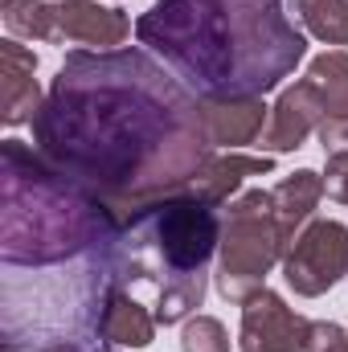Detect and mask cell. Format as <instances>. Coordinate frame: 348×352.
I'll list each match as a JSON object with an SVG mask.
<instances>
[{
    "label": "cell",
    "instance_id": "obj_19",
    "mask_svg": "<svg viewBox=\"0 0 348 352\" xmlns=\"http://www.w3.org/2000/svg\"><path fill=\"white\" fill-rule=\"evenodd\" d=\"M303 352H348V332L340 324H332V320H312Z\"/></svg>",
    "mask_w": 348,
    "mask_h": 352
},
{
    "label": "cell",
    "instance_id": "obj_15",
    "mask_svg": "<svg viewBox=\"0 0 348 352\" xmlns=\"http://www.w3.org/2000/svg\"><path fill=\"white\" fill-rule=\"evenodd\" d=\"M307 78L320 94L328 115H348V54L345 50H328L320 58H312Z\"/></svg>",
    "mask_w": 348,
    "mask_h": 352
},
{
    "label": "cell",
    "instance_id": "obj_10",
    "mask_svg": "<svg viewBox=\"0 0 348 352\" xmlns=\"http://www.w3.org/2000/svg\"><path fill=\"white\" fill-rule=\"evenodd\" d=\"M58 37L94 50H123V41L131 37V16L115 4L58 0Z\"/></svg>",
    "mask_w": 348,
    "mask_h": 352
},
{
    "label": "cell",
    "instance_id": "obj_8",
    "mask_svg": "<svg viewBox=\"0 0 348 352\" xmlns=\"http://www.w3.org/2000/svg\"><path fill=\"white\" fill-rule=\"evenodd\" d=\"M324 119H328V111H324L320 94H316V87H312V78L303 74L295 87L283 90L279 102L270 107V123H266V131H262V140H259L262 156L303 148V140H307Z\"/></svg>",
    "mask_w": 348,
    "mask_h": 352
},
{
    "label": "cell",
    "instance_id": "obj_13",
    "mask_svg": "<svg viewBox=\"0 0 348 352\" xmlns=\"http://www.w3.org/2000/svg\"><path fill=\"white\" fill-rule=\"evenodd\" d=\"M98 336L123 349H148L156 340V311H148L131 291L111 287L98 307Z\"/></svg>",
    "mask_w": 348,
    "mask_h": 352
},
{
    "label": "cell",
    "instance_id": "obj_1",
    "mask_svg": "<svg viewBox=\"0 0 348 352\" xmlns=\"http://www.w3.org/2000/svg\"><path fill=\"white\" fill-rule=\"evenodd\" d=\"M33 148L123 217L188 188L213 156L201 98L135 45L66 54L33 119Z\"/></svg>",
    "mask_w": 348,
    "mask_h": 352
},
{
    "label": "cell",
    "instance_id": "obj_17",
    "mask_svg": "<svg viewBox=\"0 0 348 352\" xmlns=\"http://www.w3.org/2000/svg\"><path fill=\"white\" fill-rule=\"evenodd\" d=\"M8 37H29V41H62L58 37V4L45 0H21L17 8L4 12Z\"/></svg>",
    "mask_w": 348,
    "mask_h": 352
},
{
    "label": "cell",
    "instance_id": "obj_7",
    "mask_svg": "<svg viewBox=\"0 0 348 352\" xmlns=\"http://www.w3.org/2000/svg\"><path fill=\"white\" fill-rule=\"evenodd\" d=\"M307 328H312V320L295 316L283 303V295L262 287L242 303L238 349L242 352H303L307 349Z\"/></svg>",
    "mask_w": 348,
    "mask_h": 352
},
{
    "label": "cell",
    "instance_id": "obj_6",
    "mask_svg": "<svg viewBox=\"0 0 348 352\" xmlns=\"http://www.w3.org/2000/svg\"><path fill=\"white\" fill-rule=\"evenodd\" d=\"M348 270V226L340 221H307L303 234L295 238V246L283 258V278L295 295L316 299L324 291H332Z\"/></svg>",
    "mask_w": 348,
    "mask_h": 352
},
{
    "label": "cell",
    "instance_id": "obj_16",
    "mask_svg": "<svg viewBox=\"0 0 348 352\" xmlns=\"http://www.w3.org/2000/svg\"><path fill=\"white\" fill-rule=\"evenodd\" d=\"M303 29L324 45H348V0H295Z\"/></svg>",
    "mask_w": 348,
    "mask_h": 352
},
{
    "label": "cell",
    "instance_id": "obj_20",
    "mask_svg": "<svg viewBox=\"0 0 348 352\" xmlns=\"http://www.w3.org/2000/svg\"><path fill=\"white\" fill-rule=\"evenodd\" d=\"M324 192H328L332 201L348 205V152L328 156V168H324Z\"/></svg>",
    "mask_w": 348,
    "mask_h": 352
},
{
    "label": "cell",
    "instance_id": "obj_3",
    "mask_svg": "<svg viewBox=\"0 0 348 352\" xmlns=\"http://www.w3.org/2000/svg\"><path fill=\"white\" fill-rule=\"evenodd\" d=\"M221 246V217L213 205L188 188L135 205L111 242L94 254L102 295L111 287L152 283L156 287V324L188 320L205 299V266Z\"/></svg>",
    "mask_w": 348,
    "mask_h": 352
},
{
    "label": "cell",
    "instance_id": "obj_21",
    "mask_svg": "<svg viewBox=\"0 0 348 352\" xmlns=\"http://www.w3.org/2000/svg\"><path fill=\"white\" fill-rule=\"evenodd\" d=\"M320 144H324V156H336V152H348V115H328L320 127H316Z\"/></svg>",
    "mask_w": 348,
    "mask_h": 352
},
{
    "label": "cell",
    "instance_id": "obj_12",
    "mask_svg": "<svg viewBox=\"0 0 348 352\" xmlns=\"http://www.w3.org/2000/svg\"><path fill=\"white\" fill-rule=\"evenodd\" d=\"M270 168H274V160H270V156L213 152V156L205 160V168L188 180V192H193V197H201L205 205L221 209V205H230V197L242 188V180H246V176H266Z\"/></svg>",
    "mask_w": 348,
    "mask_h": 352
},
{
    "label": "cell",
    "instance_id": "obj_18",
    "mask_svg": "<svg viewBox=\"0 0 348 352\" xmlns=\"http://www.w3.org/2000/svg\"><path fill=\"white\" fill-rule=\"evenodd\" d=\"M180 349L184 352H230V332L213 316H193L184 324V332H180Z\"/></svg>",
    "mask_w": 348,
    "mask_h": 352
},
{
    "label": "cell",
    "instance_id": "obj_9",
    "mask_svg": "<svg viewBox=\"0 0 348 352\" xmlns=\"http://www.w3.org/2000/svg\"><path fill=\"white\" fill-rule=\"evenodd\" d=\"M201 119H205V135L213 152H238L262 140L270 123V107L259 94L254 98H201Z\"/></svg>",
    "mask_w": 348,
    "mask_h": 352
},
{
    "label": "cell",
    "instance_id": "obj_14",
    "mask_svg": "<svg viewBox=\"0 0 348 352\" xmlns=\"http://www.w3.org/2000/svg\"><path fill=\"white\" fill-rule=\"evenodd\" d=\"M320 197H324V173H312V168H299V173H291L287 180H279V184L270 188L274 221H279L287 246H295V238H299L295 230L312 221Z\"/></svg>",
    "mask_w": 348,
    "mask_h": 352
},
{
    "label": "cell",
    "instance_id": "obj_4",
    "mask_svg": "<svg viewBox=\"0 0 348 352\" xmlns=\"http://www.w3.org/2000/svg\"><path fill=\"white\" fill-rule=\"evenodd\" d=\"M4 156V201H0V258L17 266H58L83 254H98L119 230L123 213L41 160L21 140L0 144Z\"/></svg>",
    "mask_w": 348,
    "mask_h": 352
},
{
    "label": "cell",
    "instance_id": "obj_11",
    "mask_svg": "<svg viewBox=\"0 0 348 352\" xmlns=\"http://www.w3.org/2000/svg\"><path fill=\"white\" fill-rule=\"evenodd\" d=\"M37 54L25 50L17 37H4L0 41V94H4V111L0 119L8 127H21V123H33L37 111H41V87H37Z\"/></svg>",
    "mask_w": 348,
    "mask_h": 352
},
{
    "label": "cell",
    "instance_id": "obj_2",
    "mask_svg": "<svg viewBox=\"0 0 348 352\" xmlns=\"http://www.w3.org/2000/svg\"><path fill=\"white\" fill-rule=\"evenodd\" d=\"M135 37L197 98H262L307 54L283 0H156Z\"/></svg>",
    "mask_w": 348,
    "mask_h": 352
},
{
    "label": "cell",
    "instance_id": "obj_23",
    "mask_svg": "<svg viewBox=\"0 0 348 352\" xmlns=\"http://www.w3.org/2000/svg\"><path fill=\"white\" fill-rule=\"evenodd\" d=\"M21 0H0V12H8V8H17Z\"/></svg>",
    "mask_w": 348,
    "mask_h": 352
},
{
    "label": "cell",
    "instance_id": "obj_5",
    "mask_svg": "<svg viewBox=\"0 0 348 352\" xmlns=\"http://www.w3.org/2000/svg\"><path fill=\"white\" fill-rule=\"evenodd\" d=\"M287 238L274 221L270 192L250 188L230 201L221 217V246H217V291L230 303H246L266 287L274 263L287 258Z\"/></svg>",
    "mask_w": 348,
    "mask_h": 352
},
{
    "label": "cell",
    "instance_id": "obj_24",
    "mask_svg": "<svg viewBox=\"0 0 348 352\" xmlns=\"http://www.w3.org/2000/svg\"><path fill=\"white\" fill-rule=\"evenodd\" d=\"M102 352H111V349H102Z\"/></svg>",
    "mask_w": 348,
    "mask_h": 352
},
{
    "label": "cell",
    "instance_id": "obj_22",
    "mask_svg": "<svg viewBox=\"0 0 348 352\" xmlns=\"http://www.w3.org/2000/svg\"><path fill=\"white\" fill-rule=\"evenodd\" d=\"M4 352H83L74 340H54V344H41V349H21V344H4Z\"/></svg>",
    "mask_w": 348,
    "mask_h": 352
}]
</instances>
